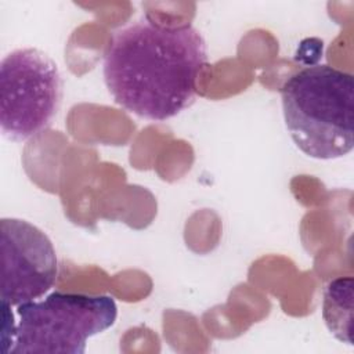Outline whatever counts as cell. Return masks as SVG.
<instances>
[{"label": "cell", "instance_id": "1", "mask_svg": "<svg viewBox=\"0 0 354 354\" xmlns=\"http://www.w3.org/2000/svg\"><path fill=\"white\" fill-rule=\"evenodd\" d=\"M206 64V43L198 29L165 26L145 17L113 32L102 75L116 104L140 118L165 122L194 102Z\"/></svg>", "mask_w": 354, "mask_h": 354}, {"label": "cell", "instance_id": "2", "mask_svg": "<svg viewBox=\"0 0 354 354\" xmlns=\"http://www.w3.org/2000/svg\"><path fill=\"white\" fill-rule=\"evenodd\" d=\"M286 129L310 158L337 159L354 147V79L329 65H310L281 88Z\"/></svg>", "mask_w": 354, "mask_h": 354}, {"label": "cell", "instance_id": "3", "mask_svg": "<svg viewBox=\"0 0 354 354\" xmlns=\"http://www.w3.org/2000/svg\"><path fill=\"white\" fill-rule=\"evenodd\" d=\"M17 314L11 354H83L88 337L115 324L118 307L105 295L53 292L44 300L19 304Z\"/></svg>", "mask_w": 354, "mask_h": 354}, {"label": "cell", "instance_id": "4", "mask_svg": "<svg viewBox=\"0 0 354 354\" xmlns=\"http://www.w3.org/2000/svg\"><path fill=\"white\" fill-rule=\"evenodd\" d=\"M62 101L57 64L37 48L8 53L0 65V126L11 141H25L46 130Z\"/></svg>", "mask_w": 354, "mask_h": 354}, {"label": "cell", "instance_id": "5", "mask_svg": "<svg viewBox=\"0 0 354 354\" xmlns=\"http://www.w3.org/2000/svg\"><path fill=\"white\" fill-rule=\"evenodd\" d=\"M1 304L10 307L41 297L55 283L58 261L51 239L21 218H1Z\"/></svg>", "mask_w": 354, "mask_h": 354}, {"label": "cell", "instance_id": "6", "mask_svg": "<svg viewBox=\"0 0 354 354\" xmlns=\"http://www.w3.org/2000/svg\"><path fill=\"white\" fill-rule=\"evenodd\" d=\"M322 318L329 332L340 342L353 346V278L339 277L324 289Z\"/></svg>", "mask_w": 354, "mask_h": 354}]
</instances>
